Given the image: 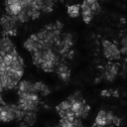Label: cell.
<instances>
[{"label": "cell", "instance_id": "cell-9", "mask_svg": "<svg viewBox=\"0 0 127 127\" xmlns=\"http://www.w3.org/2000/svg\"><path fill=\"white\" fill-rule=\"evenodd\" d=\"M2 62L6 64V66H10V64H11V63L13 62V57H12V55L11 54H6L3 58H2Z\"/></svg>", "mask_w": 127, "mask_h": 127}, {"label": "cell", "instance_id": "cell-20", "mask_svg": "<svg viewBox=\"0 0 127 127\" xmlns=\"http://www.w3.org/2000/svg\"><path fill=\"white\" fill-rule=\"evenodd\" d=\"M110 90H111V96H114V97H118L119 96L117 90H113V89H110Z\"/></svg>", "mask_w": 127, "mask_h": 127}, {"label": "cell", "instance_id": "cell-22", "mask_svg": "<svg viewBox=\"0 0 127 127\" xmlns=\"http://www.w3.org/2000/svg\"><path fill=\"white\" fill-rule=\"evenodd\" d=\"M104 127H115V126L111 124V125H106V126H104Z\"/></svg>", "mask_w": 127, "mask_h": 127}, {"label": "cell", "instance_id": "cell-12", "mask_svg": "<svg viewBox=\"0 0 127 127\" xmlns=\"http://www.w3.org/2000/svg\"><path fill=\"white\" fill-rule=\"evenodd\" d=\"M112 124L114 126H120L121 125V119L118 117V116H113V119H112Z\"/></svg>", "mask_w": 127, "mask_h": 127}, {"label": "cell", "instance_id": "cell-10", "mask_svg": "<svg viewBox=\"0 0 127 127\" xmlns=\"http://www.w3.org/2000/svg\"><path fill=\"white\" fill-rule=\"evenodd\" d=\"M89 110H90V106H89L88 104H84V105H83V108H82V110H81V118H85V117L87 116Z\"/></svg>", "mask_w": 127, "mask_h": 127}, {"label": "cell", "instance_id": "cell-1", "mask_svg": "<svg viewBox=\"0 0 127 127\" xmlns=\"http://www.w3.org/2000/svg\"><path fill=\"white\" fill-rule=\"evenodd\" d=\"M5 11H6V14L8 15H18L22 11V6L20 5L19 2L11 4V5H6Z\"/></svg>", "mask_w": 127, "mask_h": 127}, {"label": "cell", "instance_id": "cell-17", "mask_svg": "<svg viewBox=\"0 0 127 127\" xmlns=\"http://www.w3.org/2000/svg\"><path fill=\"white\" fill-rule=\"evenodd\" d=\"M119 51H120L121 54H124L125 56H127V46H126V47H121V48L119 49Z\"/></svg>", "mask_w": 127, "mask_h": 127}, {"label": "cell", "instance_id": "cell-16", "mask_svg": "<svg viewBox=\"0 0 127 127\" xmlns=\"http://www.w3.org/2000/svg\"><path fill=\"white\" fill-rule=\"evenodd\" d=\"M17 2H20V0H6L5 5H11V4H14V3H17Z\"/></svg>", "mask_w": 127, "mask_h": 127}, {"label": "cell", "instance_id": "cell-6", "mask_svg": "<svg viewBox=\"0 0 127 127\" xmlns=\"http://www.w3.org/2000/svg\"><path fill=\"white\" fill-rule=\"evenodd\" d=\"M17 17H18V20H19V22H20L21 24H22V23H26V22H28V21L30 20V17L28 16L27 12L24 11V10H22V11L17 15Z\"/></svg>", "mask_w": 127, "mask_h": 127}, {"label": "cell", "instance_id": "cell-4", "mask_svg": "<svg viewBox=\"0 0 127 127\" xmlns=\"http://www.w3.org/2000/svg\"><path fill=\"white\" fill-rule=\"evenodd\" d=\"M79 11H80L79 5H71V6L67 7V14L72 18L77 17L79 15Z\"/></svg>", "mask_w": 127, "mask_h": 127}, {"label": "cell", "instance_id": "cell-7", "mask_svg": "<svg viewBox=\"0 0 127 127\" xmlns=\"http://www.w3.org/2000/svg\"><path fill=\"white\" fill-rule=\"evenodd\" d=\"M34 43H35V42H33L30 38L27 39V40L25 41V43H24V48H26L31 54L35 52V46H34Z\"/></svg>", "mask_w": 127, "mask_h": 127}, {"label": "cell", "instance_id": "cell-8", "mask_svg": "<svg viewBox=\"0 0 127 127\" xmlns=\"http://www.w3.org/2000/svg\"><path fill=\"white\" fill-rule=\"evenodd\" d=\"M89 7H90V9H91V11H92L93 15H96V14H98V13L100 12V10H101V8H100V5H99L98 1H95V2H94L93 4H91Z\"/></svg>", "mask_w": 127, "mask_h": 127}, {"label": "cell", "instance_id": "cell-19", "mask_svg": "<svg viewBox=\"0 0 127 127\" xmlns=\"http://www.w3.org/2000/svg\"><path fill=\"white\" fill-rule=\"evenodd\" d=\"M95 1H97V0H83V3H85V4L88 5V6H90V5L93 4Z\"/></svg>", "mask_w": 127, "mask_h": 127}, {"label": "cell", "instance_id": "cell-2", "mask_svg": "<svg viewBox=\"0 0 127 127\" xmlns=\"http://www.w3.org/2000/svg\"><path fill=\"white\" fill-rule=\"evenodd\" d=\"M34 88H35V90H36L38 93L40 92L43 96H46V95H48V94L51 92L49 86L46 85V84H45L44 82H42V81L35 82V83H34Z\"/></svg>", "mask_w": 127, "mask_h": 127}, {"label": "cell", "instance_id": "cell-15", "mask_svg": "<svg viewBox=\"0 0 127 127\" xmlns=\"http://www.w3.org/2000/svg\"><path fill=\"white\" fill-rule=\"evenodd\" d=\"M91 19H92V17H89V16H83V17H82V20H83V22H84V23H86V24L90 23Z\"/></svg>", "mask_w": 127, "mask_h": 127}, {"label": "cell", "instance_id": "cell-5", "mask_svg": "<svg viewBox=\"0 0 127 127\" xmlns=\"http://www.w3.org/2000/svg\"><path fill=\"white\" fill-rule=\"evenodd\" d=\"M70 107H71V104H70V102L66 99V100L61 102V103L56 107V109L58 110V112H60V111H66V110H69Z\"/></svg>", "mask_w": 127, "mask_h": 127}, {"label": "cell", "instance_id": "cell-13", "mask_svg": "<svg viewBox=\"0 0 127 127\" xmlns=\"http://www.w3.org/2000/svg\"><path fill=\"white\" fill-rule=\"evenodd\" d=\"M100 94L104 97H109V96H111V90L110 89H104V90L101 91Z\"/></svg>", "mask_w": 127, "mask_h": 127}, {"label": "cell", "instance_id": "cell-21", "mask_svg": "<svg viewBox=\"0 0 127 127\" xmlns=\"http://www.w3.org/2000/svg\"><path fill=\"white\" fill-rule=\"evenodd\" d=\"M28 126H29V125H28L25 121H23V120L20 121V127H28Z\"/></svg>", "mask_w": 127, "mask_h": 127}, {"label": "cell", "instance_id": "cell-11", "mask_svg": "<svg viewBox=\"0 0 127 127\" xmlns=\"http://www.w3.org/2000/svg\"><path fill=\"white\" fill-rule=\"evenodd\" d=\"M113 116H114V114L112 113V111H107L106 112V124L107 125H111L112 124Z\"/></svg>", "mask_w": 127, "mask_h": 127}, {"label": "cell", "instance_id": "cell-3", "mask_svg": "<svg viewBox=\"0 0 127 127\" xmlns=\"http://www.w3.org/2000/svg\"><path fill=\"white\" fill-rule=\"evenodd\" d=\"M106 110H100L95 118L96 126H106Z\"/></svg>", "mask_w": 127, "mask_h": 127}, {"label": "cell", "instance_id": "cell-18", "mask_svg": "<svg viewBox=\"0 0 127 127\" xmlns=\"http://www.w3.org/2000/svg\"><path fill=\"white\" fill-rule=\"evenodd\" d=\"M110 44H111V42H110V41H108V40H103V41H102V46H103V48L108 47Z\"/></svg>", "mask_w": 127, "mask_h": 127}, {"label": "cell", "instance_id": "cell-14", "mask_svg": "<svg viewBox=\"0 0 127 127\" xmlns=\"http://www.w3.org/2000/svg\"><path fill=\"white\" fill-rule=\"evenodd\" d=\"M120 45H121V47H126L127 46V35L120 41Z\"/></svg>", "mask_w": 127, "mask_h": 127}]
</instances>
